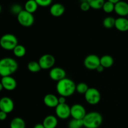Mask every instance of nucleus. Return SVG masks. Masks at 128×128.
I'll return each instance as SVG.
<instances>
[{"mask_svg":"<svg viewBox=\"0 0 128 128\" xmlns=\"http://www.w3.org/2000/svg\"><path fill=\"white\" fill-rule=\"evenodd\" d=\"M76 87V84L72 80L65 78L57 82L56 91L60 96L67 98L72 96L74 93Z\"/></svg>","mask_w":128,"mask_h":128,"instance_id":"obj_1","label":"nucleus"},{"mask_svg":"<svg viewBox=\"0 0 128 128\" xmlns=\"http://www.w3.org/2000/svg\"><path fill=\"white\" fill-rule=\"evenodd\" d=\"M18 68V62L12 58H3L0 60V76H11Z\"/></svg>","mask_w":128,"mask_h":128,"instance_id":"obj_2","label":"nucleus"},{"mask_svg":"<svg viewBox=\"0 0 128 128\" xmlns=\"http://www.w3.org/2000/svg\"><path fill=\"white\" fill-rule=\"evenodd\" d=\"M82 121L84 128H98L102 122V117L100 112L93 111L86 113Z\"/></svg>","mask_w":128,"mask_h":128,"instance_id":"obj_3","label":"nucleus"},{"mask_svg":"<svg viewBox=\"0 0 128 128\" xmlns=\"http://www.w3.org/2000/svg\"><path fill=\"white\" fill-rule=\"evenodd\" d=\"M18 44L17 38L12 34H5L0 38V46L6 51H12Z\"/></svg>","mask_w":128,"mask_h":128,"instance_id":"obj_4","label":"nucleus"},{"mask_svg":"<svg viewBox=\"0 0 128 128\" xmlns=\"http://www.w3.org/2000/svg\"><path fill=\"white\" fill-rule=\"evenodd\" d=\"M84 98L88 103L91 105H96L101 100V93L94 88H89L84 94Z\"/></svg>","mask_w":128,"mask_h":128,"instance_id":"obj_5","label":"nucleus"},{"mask_svg":"<svg viewBox=\"0 0 128 128\" xmlns=\"http://www.w3.org/2000/svg\"><path fill=\"white\" fill-rule=\"evenodd\" d=\"M17 20L20 25L24 27H30L34 22V18L32 13L22 10L17 16Z\"/></svg>","mask_w":128,"mask_h":128,"instance_id":"obj_6","label":"nucleus"},{"mask_svg":"<svg viewBox=\"0 0 128 128\" xmlns=\"http://www.w3.org/2000/svg\"><path fill=\"white\" fill-rule=\"evenodd\" d=\"M55 62V58L50 54H43L40 58L38 60V62L41 66V70H49L52 68Z\"/></svg>","mask_w":128,"mask_h":128,"instance_id":"obj_7","label":"nucleus"},{"mask_svg":"<svg viewBox=\"0 0 128 128\" xmlns=\"http://www.w3.org/2000/svg\"><path fill=\"white\" fill-rule=\"evenodd\" d=\"M100 65V58L96 54H90L85 58L84 66L89 70H96Z\"/></svg>","mask_w":128,"mask_h":128,"instance_id":"obj_8","label":"nucleus"},{"mask_svg":"<svg viewBox=\"0 0 128 128\" xmlns=\"http://www.w3.org/2000/svg\"><path fill=\"white\" fill-rule=\"evenodd\" d=\"M55 108L56 116L61 120H66L71 116V107L67 103L59 104Z\"/></svg>","mask_w":128,"mask_h":128,"instance_id":"obj_9","label":"nucleus"},{"mask_svg":"<svg viewBox=\"0 0 128 128\" xmlns=\"http://www.w3.org/2000/svg\"><path fill=\"white\" fill-rule=\"evenodd\" d=\"M86 114L85 108L80 104H74L71 107V116L75 120H83Z\"/></svg>","mask_w":128,"mask_h":128,"instance_id":"obj_10","label":"nucleus"},{"mask_svg":"<svg viewBox=\"0 0 128 128\" xmlns=\"http://www.w3.org/2000/svg\"><path fill=\"white\" fill-rule=\"evenodd\" d=\"M66 75V73L65 70L60 67L52 68L49 72V76H50V78L52 81H57V82L65 78Z\"/></svg>","mask_w":128,"mask_h":128,"instance_id":"obj_11","label":"nucleus"},{"mask_svg":"<svg viewBox=\"0 0 128 128\" xmlns=\"http://www.w3.org/2000/svg\"><path fill=\"white\" fill-rule=\"evenodd\" d=\"M14 108V102L10 98L3 97L0 99V110L7 114L12 112Z\"/></svg>","mask_w":128,"mask_h":128,"instance_id":"obj_12","label":"nucleus"},{"mask_svg":"<svg viewBox=\"0 0 128 128\" xmlns=\"http://www.w3.org/2000/svg\"><path fill=\"white\" fill-rule=\"evenodd\" d=\"M1 82L3 86V88L9 91L14 90L17 86V82L16 80L11 76L2 77Z\"/></svg>","mask_w":128,"mask_h":128,"instance_id":"obj_13","label":"nucleus"},{"mask_svg":"<svg viewBox=\"0 0 128 128\" xmlns=\"http://www.w3.org/2000/svg\"><path fill=\"white\" fill-rule=\"evenodd\" d=\"M114 12L120 17H125L128 14V3L120 1L114 5Z\"/></svg>","mask_w":128,"mask_h":128,"instance_id":"obj_14","label":"nucleus"},{"mask_svg":"<svg viewBox=\"0 0 128 128\" xmlns=\"http://www.w3.org/2000/svg\"><path fill=\"white\" fill-rule=\"evenodd\" d=\"M43 102L44 104L48 108H56L59 104L58 98L53 94H47L44 97Z\"/></svg>","mask_w":128,"mask_h":128,"instance_id":"obj_15","label":"nucleus"},{"mask_svg":"<svg viewBox=\"0 0 128 128\" xmlns=\"http://www.w3.org/2000/svg\"><path fill=\"white\" fill-rule=\"evenodd\" d=\"M50 12L54 17H60L64 13L65 7L61 3H55L50 7Z\"/></svg>","mask_w":128,"mask_h":128,"instance_id":"obj_16","label":"nucleus"},{"mask_svg":"<svg viewBox=\"0 0 128 128\" xmlns=\"http://www.w3.org/2000/svg\"><path fill=\"white\" fill-rule=\"evenodd\" d=\"M116 30L121 32L128 31V20L125 17H120L116 19L115 26Z\"/></svg>","mask_w":128,"mask_h":128,"instance_id":"obj_17","label":"nucleus"},{"mask_svg":"<svg viewBox=\"0 0 128 128\" xmlns=\"http://www.w3.org/2000/svg\"><path fill=\"white\" fill-rule=\"evenodd\" d=\"M42 124L45 128H56L58 125V119L53 115H49L44 119Z\"/></svg>","mask_w":128,"mask_h":128,"instance_id":"obj_18","label":"nucleus"},{"mask_svg":"<svg viewBox=\"0 0 128 128\" xmlns=\"http://www.w3.org/2000/svg\"><path fill=\"white\" fill-rule=\"evenodd\" d=\"M114 64V59L110 55H104L100 58V64L104 68H109Z\"/></svg>","mask_w":128,"mask_h":128,"instance_id":"obj_19","label":"nucleus"},{"mask_svg":"<svg viewBox=\"0 0 128 128\" xmlns=\"http://www.w3.org/2000/svg\"><path fill=\"white\" fill-rule=\"evenodd\" d=\"M38 4L35 0H28L24 4V10L33 14L37 10Z\"/></svg>","mask_w":128,"mask_h":128,"instance_id":"obj_20","label":"nucleus"},{"mask_svg":"<svg viewBox=\"0 0 128 128\" xmlns=\"http://www.w3.org/2000/svg\"><path fill=\"white\" fill-rule=\"evenodd\" d=\"M10 128H26V123L21 118H14L10 122Z\"/></svg>","mask_w":128,"mask_h":128,"instance_id":"obj_21","label":"nucleus"},{"mask_svg":"<svg viewBox=\"0 0 128 128\" xmlns=\"http://www.w3.org/2000/svg\"><path fill=\"white\" fill-rule=\"evenodd\" d=\"M13 53L15 56L18 58H22L26 54V48L21 44H18L13 50Z\"/></svg>","mask_w":128,"mask_h":128,"instance_id":"obj_22","label":"nucleus"},{"mask_svg":"<svg viewBox=\"0 0 128 128\" xmlns=\"http://www.w3.org/2000/svg\"><path fill=\"white\" fill-rule=\"evenodd\" d=\"M91 8L94 10L102 9L105 1L104 0H88Z\"/></svg>","mask_w":128,"mask_h":128,"instance_id":"obj_23","label":"nucleus"},{"mask_svg":"<svg viewBox=\"0 0 128 128\" xmlns=\"http://www.w3.org/2000/svg\"><path fill=\"white\" fill-rule=\"evenodd\" d=\"M28 70L31 72H38L41 70V68L38 61H30L27 65Z\"/></svg>","mask_w":128,"mask_h":128,"instance_id":"obj_24","label":"nucleus"},{"mask_svg":"<svg viewBox=\"0 0 128 128\" xmlns=\"http://www.w3.org/2000/svg\"><path fill=\"white\" fill-rule=\"evenodd\" d=\"M116 19L112 16H108L105 18L102 21V25L104 28L107 29H111L114 27Z\"/></svg>","mask_w":128,"mask_h":128,"instance_id":"obj_25","label":"nucleus"},{"mask_svg":"<svg viewBox=\"0 0 128 128\" xmlns=\"http://www.w3.org/2000/svg\"><path fill=\"white\" fill-rule=\"evenodd\" d=\"M84 127L82 120L72 119L68 123V128H82Z\"/></svg>","mask_w":128,"mask_h":128,"instance_id":"obj_26","label":"nucleus"},{"mask_svg":"<svg viewBox=\"0 0 128 128\" xmlns=\"http://www.w3.org/2000/svg\"><path fill=\"white\" fill-rule=\"evenodd\" d=\"M114 4L110 1H106L102 6V10L106 13H111L114 11Z\"/></svg>","mask_w":128,"mask_h":128,"instance_id":"obj_27","label":"nucleus"},{"mask_svg":"<svg viewBox=\"0 0 128 128\" xmlns=\"http://www.w3.org/2000/svg\"><path fill=\"white\" fill-rule=\"evenodd\" d=\"M89 89L88 86L87 84L84 82H80L78 84H76V91H77L80 94H84Z\"/></svg>","mask_w":128,"mask_h":128,"instance_id":"obj_28","label":"nucleus"},{"mask_svg":"<svg viewBox=\"0 0 128 128\" xmlns=\"http://www.w3.org/2000/svg\"><path fill=\"white\" fill-rule=\"evenodd\" d=\"M22 8L21 7V5L18 4H12L11 6V8H10V11L12 12L13 14L18 15L21 11H22Z\"/></svg>","mask_w":128,"mask_h":128,"instance_id":"obj_29","label":"nucleus"},{"mask_svg":"<svg viewBox=\"0 0 128 128\" xmlns=\"http://www.w3.org/2000/svg\"><path fill=\"white\" fill-rule=\"evenodd\" d=\"M38 4V6L41 7H47L52 3V0H35Z\"/></svg>","mask_w":128,"mask_h":128,"instance_id":"obj_30","label":"nucleus"},{"mask_svg":"<svg viewBox=\"0 0 128 128\" xmlns=\"http://www.w3.org/2000/svg\"><path fill=\"white\" fill-rule=\"evenodd\" d=\"M80 8L82 11H88L90 10L91 7H90V4L88 3V2L86 1V2H81V5H80Z\"/></svg>","mask_w":128,"mask_h":128,"instance_id":"obj_31","label":"nucleus"},{"mask_svg":"<svg viewBox=\"0 0 128 128\" xmlns=\"http://www.w3.org/2000/svg\"><path fill=\"white\" fill-rule=\"evenodd\" d=\"M8 114L4 111H0V121H4L7 118Z\"/></svg>","mask_w":128,"mask_h":128,"instance_id":"obj_32","label":"nucleus"},{"mask_svg":"<svg viewBox=\"0 0 128 128\" xmlns=\"http://www.w3.org/2000/svg\"><path fill=\"white\" fill-rule=\"evenodd\" d=\"M58 102L59 104H64L66 103V98L64 97V96H60L58 98Z\"/></svg>","mask_w":128,"mask_h":128,"instance_id":"obj_33","label":"nucleus"},{"mask_svg":"<svg viewBox=\"0 0 128 128\" xmlns=\"http://www.w3.org/2000/svg\"><path fill=\"white\" fill-rule=\"evenodd\" d=\"M104 68L103 67V66H101V64L100 65V66H98V67L97 68V69H96V71H98V72H102V71H104Z\"/></svg>","mask_w":128,"mask_h":128,"instance_id":"obj_34","label":"nucleus"},{"mask_svg":"<svg viewBox=\"0 0 128 128\" xmlns=\"http://www.w3.org/2000/svg\"><path fill=\"white\" fill-rule=\"evenodd\" d=\"M33 128H45L42 123H38V124H36L34 126Z\"/></svg>","mask_w":128,"mask_h":128,"instance_id":"obj_35","label":"nucleus"},{"mask_svg":"<svg viewBox=\"0 0 128 128\" xmlns=\"http://www.w3.org/2000/svg\"><path fill=\"white\" fill-rule=\"evenodd\" d=\"M108 1H110V2H112V3H114L115 4H116L117 2H118L119 1H120L121 0H108Z\"/></svg>","mask_w":128,"mask_h":128,"instance_id":"obj_36","label":"nucleus"},{"mask_svg":"<svg viewBox=\"0 0 128 128\" xmlns=\"http://www.w3.org/2000/svg\"><path fill=\"white\" fill-rule=\"evenodd\" d=\"M3 86H2V84H1V82H0V92H1V91H2V90H3Z\"/></svg>","mask_w":128,"mask_h":128,"instance_id":"obj_37","label":"nucleus"},{"mask_svg":"<svg viewBox=\"0 0 128 128\" xmlns=\"http://www.w3.org/2000/svg\"><path fill=\"white\" fill-rule=\"evenodd\" d=\"M1 10H2V8H1V6L0 5V12H1Z\"/></svg>","mask_w":128,"mask_h":128,"instance_id":"obj_38","label":"nucleus"},{"mask_svg":"<svg viewBox=\"0 0 128 128\" xmlns=\"http://www.w3.org/2000/svg\"><path fill=\"white\" fill-rule=\"evenodd\" d=\"M127 18H128V16H127Z\"/></svg>","mask_w":128,"mask_h":128,"instance_id":"obj_39","label":"nucleus"},{"mask_svg":"<svg viewBox=\"0 0 128 128\" xmlns=\"http://www.w3.org/2000/svg\"><path fill=\"white\" fill-rule=\"evenodd\" d=\"M0 111H1V110H0Z\"/></svg>","mask_w":128,"mask_h":128,"instance_id":"obj_40","label":"nucleus"},{"mask_svg":"<svg viewBox=\"0 0 128 128\" xmlns=\"http://www.w3.org/2000/svg\"></svg>","mask_w":128,"mask_h":128,"instance_id":"obj_41","label":"nucleus"}]
</instances>
